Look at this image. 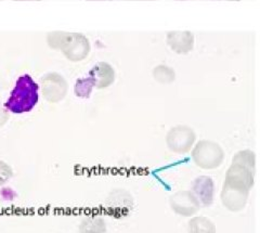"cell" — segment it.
Here are the masks:
<instances>
[{"label": "cell", "instance_id": "cell-5", "mask_svg": "<svg viewBox=\"0 0 260 233\" xmlns=\"http://www.w3.org/2000/svg\"><path fill=\"white\" fill-rule=\"evenodd\" d=\"M172 210L180 216L191 217L201 210L199 199L191 191H178L169 199Z\"/></svg>", "mask_w": 260, "mask_h": 233}, {"label": "cell", "instance_id": "cell-6", "mask_svg": "<svg viewBox=\"0 0 260 233\" xmlns=\"http://www.w3.org/2000/svg\"><path fill=\"white\" fill-rule=\"evenodd\" d=\"M249 195V191L230 186L223 182V187L221 190V202L223 206L230 212L237 213L241 212L245 208L247 204V199Z\"/></svg>", "mask_w": 260, "mask_h": 233}, {"label": "cell", "instance_id": "cell-13", "mask_svg": "<svg viewBox=\"0 0 260 233\" xmlns=\"http://www.w3.org/2000/svg\"><path fill=\"white\" fill-rule=\"evenodd\" d=\"M13 176L11 166L0 160V186H3L7 181H9Z\"/></svg>", "mask_w": 260, "mask_h": 233}, {"label": "cell", "instance_id": "cell-10", "mask_svg": "<svg viewBox=\"0 0 260 233\" xmlns=\"http://www.w3.org/2000/svg\"><path fill=\"white\" fill-rule=\"evenodd\" d=\"M215 223L206 217H193L188 223V233H216Z\"/></svg>", "mask_w": 260, "mask_h": 233}, {"label": "cell", "instance_id": "cell-8", "mask_svg": "<svg viewBox=\"0 0 260 233\" xmlns=\"http://www.w3.org/2000/svg\"><path fill=\"white\" fill-rule=\"evenodd\" d=\"M43 90L48 101L58 102L67 93V83L58 74H49L43 78Z\"/></svg>", "mask_w": 260, "mask_h": 233}, {"label": "cell", "instance_id": "cell-2", "mask_svg": "<svg viewBox=\"0 0 260 233\" xmlns=\"http://www.w3.org/2000/svg\"><path fill=\"white\" fill-rule=\"evenodd\" d=\"M38 102V85L29 75L21 76L11 92L6 108L15 114L26 113L34 109Z\"/></svg>", "mask_w": 260, "mask_h": 233}, {"label": "cell", "instance_id": "cell-3", "mask_svg": "<svg viewBox=\"0 0 260 233\" xmlns=\"http://www.w3.org/2000/svg\"><path fill=\"white\" fill-rule=\"evenodd\" d=\"M194 163L203 170H215L224 160V151L215 141L201 140L192 150Z\"/></svg>", "mask_w": 260, "mask_h": 233}, {"label": "cell", "instance_id": "cell-9", "mask_svg": "<svg viewBox=\"0 0 260 233\" xmlns=\"http://www.w3.org/2000/svg\"><path fill=\"white\" fill-rule=\"evenodd\" d=\"M90 79L93 86L105 88L113 83L114 71L108 63H99L90 71Z\"/></svg>", "mask_w": 260, "mask_h": 233}, {"label": "cell", "instance_id": "cell-1", "mask_svg": "<svg viewBox=\"0 0 260 233\" xmlns=\"http://www.w3.org/2000/svg\"><path fill=\"white\" fill-rule=\"evenodd\" d=\"M256 172V154L251 150H242L232 158L225 174L224 183L250 191L254 186Z\"/></svg>", "mask_w": 260, "mask_h": 233}, {"label": "cell", "instance_id": "cell-11", "mask_svg": "<svg viewBox=\"0 0 260 233\" xmlns=\"http://www.w3.org/2000/svg\"><path fill=\"white\" fill-rule=\"evenodd\" d=\"M107 224L101 217H86L79 226L80 233H105Z\"/></svg>", "mask_w": 260, "mask_h": 233}, {"label": "cell", "instance_id": "cell-7", "mask_svg": "<svg viewBox=\"0 0 260 233\" xmlns=\"http://www.w3.org/2000/svg\"><path fill=\"white\" fill-rule=\"evenodd\" d=\"M191 192L199 199L201 206L209 207L214 202L215 183L208 176H200L191 184Z\"/></svg>", "mask_w": 260, "mask_h": 233}, {"label": "cell", "instance_id": "cell-4", "mask_svg": "<svg viewBox=\"0 0 260 233\" xmlns=\"http://www.w3.org/2000/svg\"><path fill=\"white\" fill-rule=\"evenodd\" d=\"M197 135L188 126H176L166 136V143L169 150L177 154H186L193 148Z\"/></svg>", "mask_w": 260, "mask_h": 233}, {"label": "cell", "instance_id": "cell-12", "mask_svg": "<svg viewBox=\"0 0 260 233\" xmlns=\"http://www.w3.org/2000/svg\"><path fill=\"white\" fill-rule=\"evenodd\" d=\"M92 87H93V83L90 79V77L85 78V79H79L77 80L76 86H75V93L78 95V97L88 98L91 93Z\"/></svg>", "mask_w": 260, "mask_h": 233}]
</instances>
